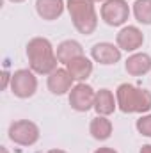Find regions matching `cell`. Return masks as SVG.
<instances>
[{
  "instance_id": "cell-8",
  "label": "cell",
  "mask_w": 151,
  "mask_h": 153,
  "mask_svg": "<svg viewBox=\"0 0 151 153\" xmlns=\"http://www.w3.org/2000/svg\"><path fill=\"white\" fill-rule=\"evenodd\" d=\"M115 45L124 50V52H137L142 45H144V34L139 27L133 25H126L123 27L117 36H115Z\"/></svg>"
},
{
  "instance_id": "cell-4",
  "label": "cell",
  "mask_w": 151,
  "mask_h": 153,
  "mask_svg": "<svg viewBox=\"0 0 151 153\" xmlns=\"http://www.w3.org/2000/svg\"><path fill=\"white\" fill-rule=\"evenodd\" d=\"M9 139L18 146H32L39 141V128L36 123L29 119H20L11 123Z\"/></svg>"
},
{
  "instance_id": "cell-5",
  "label": "cell",
  "mask_w": 151,
  "mask_h": 153,
  "mask_svg": "<svg viewBox=\"0 0 151 153\" xmlns=\"http://www.w3.org/2000/svg\"><path fill=\"white\" fill-rule=\"evenodd\" d=\"M38 91V78L32 70H16L11 76V93L16 98H30Z\"/></svg>"
},
{
  "instance_id": "cell-18",
  "label": "cell",
  "mask_w": 151,
  "mask_h": 153,
  "mask_svg": "<svg viewBox=\"0 0 151 153\" xmlns=\"http://www.w3.org/2000/svg\"><path fill=\"white\" fill-rule=\"evenodd\" d=\"M135 128L141 135H146V137H151V114H144L141 116L135 123Z\"/></svg>"
},
{
  "instance_id": "cell-17",
  "label": "cell",
  "mask_w": 151,
  "mask_h": 153,
  "mask_svg": "<svg viewBox=\"0 0 151 153\" xmlns=\"http://www.w3.org/2000/svg\"><path fill=\"white\" fill-rule=\"evenodd\" d=\"M133 16L139 23L151 25V0H135L133 2Z\"/></svg>"
},
{
  "instance_id": "cell-10",
  "label": "cell",
  "mask_w": 151,
  "mask_h": 153,
  "mask_svg": "<svg viewBox=\"0 0 151 153\" xmlns=\"http://www.w3.org/2000/svg\"><path fill=\"white\" fill-rule=\"evenodd\" d=\"M73 82H75L73 76L70 75V71H68L66 68H57L55 71H52V73L48 75L46 85H48V89H50L52 94L62 96V94H66V93L71 91Z\"/></svg>"
},
{
  "instance_id": "cell-21",
  "label": "cell",
  "mask_w": 151,
  "mask_h": 153,
  "mask_svg": "<svg viewBox=\"0 0 151 153\" xmlns=\"http://www.w3.org/2000/svg\"><path fill=\"white\" fill-rule=\"evenodd\" d=\"M46 153H66L64 150H50V152H46Z\"/></svg>"
},
{
  "instance_id": "cell-3",
  "label": "cell",
  "mask_w": 151,
  "mask_h": 153,
  "mask_svg": "<svg viewBox=\"0 0 151 153\" xmlns=\"http://www.w3.org/2000/svg\"><path fill=\"white\" fill-rule=\"evenodd\" d=\"M68 13L71 16L73 27L80 34L91 36L98 27V14L94 9L93 0H68L66 2Z\"/></svg>"
},
{
  "instance_id": "cell-7",
  "label": "cell",
  "mask_w": 151,
  "mask_h": 153,
  "mask_svg": "<svg viewBox=\"0 0 151 153\" xmlns=\"http://www.w3.org/2000/svg\"><path fill=\"white\" fill-rule=\"evenodd\" d=\"M94 100H96V91L85 82H78L70 91V105L76 112H87L94 109Z\"/></svg>"
},
{
  "instance_id": "cell-13",
  "label": "cell",
  "mask_w": 151,
  "mask_h": 153,
  "mask_svg": "<svg viewBox=\"0 0 151 153\" xmlns=\"http://www.w3.org/2000/svg\"><path fill=\"white\" fill-rule=\"evenodd\" d=\"M66 70L70 71V75L73 76V80H76V82H85L91 76V73H93V61L87 59L85 55L76 57L71 62L66 64Z\"/></svg>"
},
{
  "instance_id": "cell-9",
  "label": "cell",
  "mask_w": 151,
  "mask_h": 153,
  "mask_svg": "<svg viewBox=\"0 0 151 153\" xmlns=\"http://www.w3.org/2000/svg\"><path fill=\"white\" fill-rule=\"evenodd\" d=\"M91 57L94 62L110 66L121 61V48L114 43H96L91 48Z\"/></svg>"
},
{
  "instance_id": "cell-11",
  "label": "cell",
  "mask_w": 151,
  "mask_h": 153,
  "mask_svg": "<svg viewBox=\"0 0 151 153\" xmlns=\"http://www.w3.org/2000/svg\"><path fill=\"white\" fill-rule=\"evenodd\" d=\"M124 70L126 73L132 76H142L151 71V55L144 52H135L132 53L126 62H124Z\"/></svg>"
},
{
  "instance_id": "cell-24",
  "label": "cell",
  "mask_w": 151,
  "mask_h": 153,
  "mask_svg": "<svg viewBox=\"0 0 151 153\" xmlns=\"http://www.w3.org/2000/svg\"><path fill=\"white\" fill-rule=\"evenodd\" d=\"M93 2H107V0H93Z\"/></svg>"
},
{
  "instance_id": "cell-2",
  "label": "cell",
  "mask_w": 151,
  "mask_h": 153,
  "mask_svg": "<svg viewBox=\"0 0 151 153\" xmlns=\"http://www.w3.org/2000/svg\"><path fill=\"white\" fill-rule=\"evenodd\" d=\"M117 107L124 114H144L151 111V93L132 84H121L115 89Z\"/></svg>"
},
{
  "instance_id": "cell-20",
  "label": "cell",
  "mask_w": 151,
  "mask_h": 153,
  "mask_svg": "<svg viewBox=\"0 0 151 153\" xmlns=\"http://www.w3.org/2000/svg\"><path fill=\"white\" fill-rule=\"evenodd\" d=\"M139 153H151V144H144L142 148H141V152Z\"/></svg>"
},
{
  "instance_id": "cell-12",
  "label": "cell",
  "mask_w": 151,
  "mask_h": 153,
  "mask_svg": "<svg viewBox=\"0 0 151 153\" xmlns=\"http://www.w3.org/2000/svg\"><path fill=\"white\" fill-rule=\"evenodd\" d=\"M64 0H36V13L39 18L46 22H53L64 13Z\"/></svg>"
},
{
  "instance_id": "cell-1",
  "label": "cell",
  "mask_w": 151,
  "mask_h": 153,
  "mask_svg": "<svg viewBox=\"0 0 151 153\" xmlns=\"http://www.w3.org/2000/svg\"><path fill=\"white\" fill-rule=\"evenodd\" d=\"M27 59L30 70L38 75H50L57 70L59 62L55 48L46 38H32L27 43Z\"/></svg>"
},
{
  "instance_id": "cell-22",
  "label": "cell",
  "mask_w": 151,
  "mask_h": 153,
  "mask_svg": "<svg viewBox=\"0 0 151 153\" xmlns=\"http://www.w3.org/2000/svg\"><path fill=\"white\" fill-rule=\"evenodd\" d=\"M0 153H9V152H7V148H5V146H2V148H0Z\"/></svg>"
},
{
  "instance_id": "cell-19",
  "label": "cell",
  "mask_w": 151,
  "mask_h": 153,
  "mask_svg": "<svg viewBox=\"0 0 151 153\" xmlns=\"http://www.w3.org/2000/svg\"><path fill=\"white\" fill-rule=\"evenodd\" d=\"M94 153H117V152H115L114 148H107V146H105V148H98Z\"/></svg>"
},
{
  "instance_id": "cell-6",
  "label": "cell",
  "mask_w": 151,
  "mask_h": 153,
  "mask_svg": "<svg viewBox=\"0 0 151 153\" xmlns=\"http://www.w3.org/2000/svg\"><path fill=\"white\" fill-rule=\"evenodd\" d=\"M101 20L110 27H121L130 18V5L126 0H107L101 5Z\"/></svg>"
},
{
  "instance_id": "cell-16",
  "label": "cell",
  "mask_w": 151,
  "mask_h": 153,
  "mask_svg": "<svg viewBox=\"0 0 151 153\" xmlns=\"http://www.w3.org/2000/svg\"><path fill=\"white\" fill-rule=\"evenodd\" d=\"M89 132L96 141H107L112 135V121L107 116H96L94 119H91Z\"/></svg>"
},
{
  "instance_id": "cell-23",
  "label": "cell",
  "mask_w": 151,
  "mask_h": 153,
  "mask_svg": "<svg viewBox=\"0 0 151 153\" xmlns=\"http://www.w3.org/2000/svg\"><path fill=\"white\" fill-rule=\"evenodd\" d=\"M9 2H14V4H21V2H25V0H9Z\"/></svg>"
},
{
  "instance_id": "cell-15",
  "label": "cell",
  "mask_w": 151,
  "mask_h": 153,
  "mask_svg": "<svg viewBox=\"0 0 151 153\" xmlns=\"http://www.w3.org/2000/svg\"><path fill=\"white\" fill-rule=\"evenodd\" d=\"M117 107V100L114 98V93L110 89H100L96 91V100H94V111L98 116H110Z\"/></svg>"
},
{
  "instance_id": "cell-14",
  "label": "cell",
  "mask_w": 151,
  "mask_h": 153,
  "mask_svg": "<svg viewBox=\"0 0 151 153\" xmlns=\"http://www.w3.org/2000/svg\"><path fill=\"white\" fill-rule=\"evenodd\" d=\"M55 55H57L59 62L68 64V62H71L73 59L84 55V48H82V45H80L78 41H75V39H66V41H62V43L57 46Z\"/></svg>"
}]
</instances>
